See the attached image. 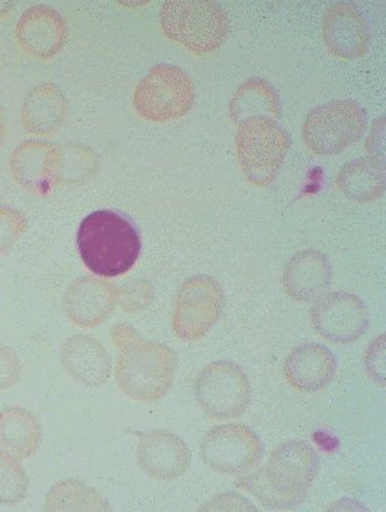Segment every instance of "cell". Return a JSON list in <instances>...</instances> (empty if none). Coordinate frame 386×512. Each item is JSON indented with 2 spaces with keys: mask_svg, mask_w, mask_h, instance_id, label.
<instances>
[{
  "mask_svg": "<svg viewBox=\"0 0 386 512\" xmlns=\"http://www.w3.org/2000/svg\"><path fill=\"white\" fill-rule=\"evenodd\" d=\"M61 365L67 374L88 388H100L110 380L112 363L100 340L75 335L62 345Z\"/></svg>",
  "mask_w": 386,
  "mask_h": 512,
  "instance_id": "obj_15",
  "label": "cell"
},
{
  "mask_svg": "<svg viewBox=\"0 0 386 512\" xmlns=\"http://www.w3.org/2000/svg\"><path fill=\"white\" fill-rule=\"evenodd\" d=\"M28 229V218L21 210L0 208V258L16 245Z\"/></svg>",
  "mask_w": 386,
  "mask_h": 512,
  "instance_id": "obj_27",
  "label": "cell"
},
{
  "mask_svg": "<svg viewBox=\"0 0 386 512\" xmlns=\"http://www.w3.org/2000/svg\"><path fill=\"white\" fill-rule=\"evenodd\" d=\"M7 137V121L6 115H4V111L2 107H0V150L4 145V141H6Z\"/></svg>",
  "mask_w": 386,
  "mask_h": 512,
  "instance_id": "obj_30",
  "label": "cell"
},
{
  "mask_svg": "<svg viewBox=\"0 0 386 512\" xmlns=\"http://www.w3.org/2000/svg\"><path fill=\"white\" fill-rule=\"evenodd\" d=\"M78 249L85 266L94 275L118 277L137 263L141 238L133 223L115 211L98 210L80 224Z\"/></svg>",
  "mask_w": 386,
  "mask_h": 512,
  "instance_id": "obj_3",
  "label": "cell"
},
{
  "mask_svg": "<svg viewBox=\"0 0 386 512\" xmlns=\"http://www.w3.org/2000/svg\"><path fill=\"white\" fill-rule=\"evenodd\" d=\"M96 155L84 145L69 143L56 147L55 184H76L87 181L96 170Z\"/></svg>",
  "mask_w": 386,
  "mask_h": 512,
  "instance_id": "obj_25",
  "label": "cell"
},
{
  "mask_svg": "<svg viewBox=\"0 0 386 512\" xmlns=\"http://www.w3.org/2000/svg\"><path fill=\"white\" fill-rule=\"evenodd\" d=\"M69 112L64 93L51 83L35 87L21 107V127L31 136H51L65 124Z\"/></svg>",
  "mask_w": 386,
  "mask_h": 512,
  "instance_id": "obj_19",
  "label": "cell"
},
{
  "mask_svg": "<svg viewBox=\"0 0 386 512\" xmlns=\"http://www.w3.org/2000/svg\"><path fill=\"white\" fill-rule=\"evenodd\" d=\"M15 6V2H7V0H0V20H2L3 17H6Z\"/></svg>",
  "mask_w": 386,
  "mask_h": 512,
  "instance_id": "obj_31",
  "label": "cell"
},
{
  "mask_svg": "<svg viewBox=\"0 0 386 512\" xmlns=\"http://www.w3.org/2000/svg\"><path fill=\"white\" fill-rule=\"evenodd\" d=\"M42 440L37 417L20 407L0 411V451L20 460L33 456Z\"/></svg>",
  "mask_w": 386,
  "mask_h": 512,
  "instance_id": "obj_21",
  "label": "cell"
},
{
  "mask_svg": "<svg viewBox=\"0 0 386 512\" xmlns=\"http://www.w3.org/2000/svg\"><path fill=\"white\" fill-rule=\"evenodd\" d=\"M236 146L246 179L254 186L267 187L284 163L290 137L276 120L257 116L239 124Z\"/></svg>",
  "mask_w": 386,
  "mask_h": 512,
  "instance_id": "obj_5",
  "label": "cell"
},
{
  "mask_svg": "<svg viewBox=\"0 0 386 512\" xmlns=\"http://www.w3.org/2000/svg\"><path fill=\"white\" fill-rule=\"evenodd\" d=\"M21 374L22 363L15 350L0 343V393L11 389Z\"/></svg>",
  "mask_w": 386,
  "mask_h": 512,
  "instance_id": "obj_28",
  "label": "cell"
},
{
  "mask_svg": "<svg viewBox=\"0 0 386 512\" xmlns=\"http://www.w3.org/2000/svg\"><path fill=\"white\" fill-rule=\"evenodd\" d=\"M221 286L208 276L192 277L179 290L173 314V330L179 339L197 341L213 329L223 311Z\"/></svg>",
  "mask_w": 386,
  "mask_h": 512,
  "instance_id": "obj_10",
  "label": "cell"
},
{
  "mask_svg": "<svg viewBox=\"0 0 386 512\" xmlns=\"http://www.w3.org/2000/svg\"><path fill=\"white\" fill-rule=\"evenodd\" d=\"M136 457L143 473L159 482L181 478L191 464L186 442L168 430H152L143 435Z\"/></svg>",
  "mask_w": 386,
  "mask_h": 512,
  "instance_id": "obj_13",
  "label": "cell"
},
{
  "mask_svg": "<svg viewBox=\"0 0 386 512\" xmlns=\"http://www.w3.org/2000/svg\"><path fill=\"white\" fill-rule=\"evenodd\" d=\"M280 112V98L275 89L260 79L249 80L241 85L230 106L231 119L237 125L257 116L276 120L280 118Z\"/></svg>",
  "mask_w": 386,
  "mask_h": 512,
  "instance_id": "obj_23",
  "label": "cell"
},
{
  "mask_svg": "<svg viewBox=\"0 0 386 512\" xmlns=\"http://www.w3.org/2000/svg\"><path fill=\"white\" fill-rule=\"evenodd\" d=\"M365 111L354 101H334L309 112L303 137L316 155L335 156L354 145L366 132Z\"/></svg>",
  "mask_w": 386,
  "mask_h": 512,
  "instance_id": "obj_7",
  "label": "cell"
},
{
  "mask_svg": "<svg viewBox=\"0 0 386 512\" xmlns=\"http://www.w3.org/2000/svg\"><path fill=\"white\" fill-rule=\"evenodd\" d=\"M338 187L352 200L366 202L379 199L385 191L384 164L374 157L350 161L340 170Z\"/></svg>",
  "mask_w": 386,
  "mask_h": 512,
  "instance_id": "obj_22",
  "label": "cell"
},
{
  "mask_svg": "<svg viewBox=\"0 0 386 512\" xmlns=\"http://www.w3.org/2000/svg\"><path fill=\"white\" fill-rule=\"evenodd\" d=\"M200 456L219 474H248L262 460L263 443L249 426L218 425L201 439Z\"/></svg>",
  "mask_w": 386,
  "mask_h": 512,
  "instance_id": "obj_9",
  "label": "cell"
},
{
  "mask_svg": "<svg viewBox=\"0 0 386 512\" xmlns=\"http://www.w3.org/2000/svg\"><path fill=\"white\" fill-rule=\"evenodd\" d=\"M323 39L332 55L343 60L365 55L368 49L365 21L356 8L345 3L335 4L326 12Z\"/></svg>",
  "mask_w": 386,
  "mask_h": 512,
  "instance_id": "obj_18",
  "label": "cell"
},
{
  "mask_svg": "<svg viewBox=\"0 0 386 512\" xmlns=\"http://www.w3.org/2000/svg\"><path fill=\"white\" fill-rule=\"evenodd\" d=\"M336 358L321 344H304L295 348L286 358V380L298 392L316 393L334 380Z\"/></svg>",
  "mask_w": 386,
  "mask_h": 512,
  "instance_id": "obj_17",
  "label": "cell"
},
{
  "mask_svg": "<svg viewBox=\"0 0 386 512\" xmlns=\"http://www.w3.org/2000/svg\"><path fill=\"white\" fill-rule=\"evenodd\" d=\"M314 331L336 344L356 341L368 329V312L358 296L336 291L320 296L311 312Z\"/></svg>",
  "mask_w": 386,
  "mask_h": 512,
  "instance_id": "obj_11",
  "label": "cell"
},
{
  "mask_svg": "<svg viewBox=\"0 0 386 512\" xmlns=\"http://www.w3.org/2000/svg\"><path fill=\"white\" fill-rule=\"evenodd\" d=\"M29 479L16 457L0 451V505L15 506L24 500Z\"/></svg>",
  "mask_w": 386,
  "mask_h": 512,
  "instance_id": "obj_26",
  "label": "cell"
},
{
  "mask_svg": "<svg viewBox=\"0 0 386 512\" xmlns=\"http://www.w3.org/2000/svg\"><path fill=\"white\" fill-rule=\"evenodd\" d=\"M47 511H106L107 503L93 488L79 480L53 485L46 497Z\"/></svg>",
  "mask_w": 386,
  "mask_h": 512,
  "instance_id": "obj_24",
  "label": "cell"
},
{
  "mask_svg": "<svg viewBox=\"0 0 386 512\" xmlns=\"http://www.w3.org/2000/svg\"><path fill=\"white\" fill-rule=\"evenodd\" d=\"M56 147L39 141L17 146L10 157V170L17 186L34 195H46L55 186Z\"/></svg>",
  "mask_w": 386,
  "mask_h": 512,
  "instance_id": "obj_16",
  "label": "cell"
},
{
  "mask_svg": "<svg viewBox=\"0 0 386 512\" xmlns=\"http://www.w3.org/2000/svg\"><path fill=\"white\" fill-rule=\"evenodd\" d=\"M195 101L192 80L173 65H157L134 89L133 103L139 115L152 123L182 118Z\"/></svg>",
  "mask_w": 386,
  "mask_h": 512,
  "instance_id": "obj_6",
  "label": "cell"
},
{
  "mask_svg": "<svg viewBox=\"0 0 386 512\" xmlns=\"http://www.w3.org/2000/svg\"><path fill=\"white\" fill-rule=\"evenodd\" d=\"M15 39L26 55L47 62L64 51L69 30L60 13L53 8L35 6L20 17Z\"/></svg>",
  "mask_w": 386,
  "mask_h": 512,
  "instance_id": "obj_12",
  "label": "cell"
},
{
  "mask_svg": "<svg viewBox=\"0 0 386 512\" xmlns=\"http://www.w3.org/2000/svg\"><path fill=\"white\" fill-rule=\"evenodd\" d=\"M114 340L120 348L115 377L120 389L133 401H160L172 388L177 357L166 345L138 338L136 331L116 327Z\"/></svg>",
  "mask_w": 386,
  "mask_h": 512,
  "instance_id": "obj_2",
  "label": "cell"
},
{
  "mask_svg": "<svg viewBox=\"0 0 386 512\" xmlns=\"http://www.w3.org/2000/svg\"><path fill=\"white\" fill-rule=\"evenodd\" d=\"M119 290L97 278L83 277L69 287L64 299L66 317L80 329H94L114 313Z\"/></svg>",
  "mask_w": 386,
  "mask_h": 512,
  "instance_id": "obj_14",
  "label": "cell"
},
{
  "mask_svg": "<svg viewBox=\"0 0 386 512\" xmlns=\"http://www.w3.org/2000/svg\"><path fill=\"white\" fill-rule=\"evenodd\" d=\"M195 398L212 419H236L248 410L251 401L249 377L236 363H210L197 376Z\"/></svg>",
  "mask_w": 386,
  "mask_h": 512,
  "instance_id": "obj_8",
  "label": "cell"
},
{
  "mask_svg": "<svg viewBox=\"0 0 386 512\" xmlns=\"http://www.w3.org/2000/svg\"><path fill=\"white\" fill-rule=\"evenodd\" d=\"M164 34L197 56L217 52L226 42L228 19L219 4L206 0H170L161 7Z\"/></svg>",
  "mask_w": 386,
  "mask_h": 512,
  "instance_id": "obj_4",
  "label": "cell"
},
{
  "mask_svg": "<svg viewBox=\"0 0 386 512\" xmlns=\"http://www.w3.org/2000/svg\"><path fill=\"white\" fill-rule=\"evenodd\" d=\"M365 362L368 375L385 388V335L379 336L367 349Z\"/></svg>",
  "mask_w": 386,
  "mask_h": 512,
  "instance_id": "obj_29",
  "label": "cell"
},
{
  "mask_svg": "<svg viewBox=\"0 0 386 512\" xmlns=\"http://www.w3.org/2000/svg\"><path fill=\"white\" fill-rule=\"evenodd\" d=\"M317 470L314 449L303 440H290L273 449L267 464L240 485L269 509H293L307 497Z\"/></svg>",
  "mask_w": 386,
  "mask_h": 512,
  "instance_id": "obj_1",
  "label": "cell"
},
{
  "mask_svg": "<svg viewBox=\"0 0 386 512\" xmlns=\"http://www.w3.org/2000/svg\"><path fill=\"white\" fill-rule=\"evenodd\" d=\"M330 285V262L320 251H302L287 263L284 286L287 295L294 300L303 303L317 300Z\"/></svg>",
  "mask_w": 386,
  "mask_h": 512,
  "instance_id": "obj_20",
  "label": "cell"
}]
</instances>
